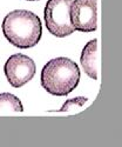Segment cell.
<instances>
[{
    "mask_svg": "<svg viewBox=\"0 0 122 147\" xmlns=\"http://www.w3.org/2000/svg\"><path fill=\"white\" fill-rule=\"evenodd\" d=\"M4 72L8 82L13 87L19 88L33 79L35 74V64L29 57L17 53L7 59Z\"/></svg>",
    "mask_w": 122,
    "mask_h": 147,
    "instance_id": "4",
    "label": "cell"
},
{
    "mask_svg": "<svg viewBox=\"0 0 122 147\" xmlns=\"http://www.w3.org/2000/svg\"><path fill=\"white\" fill-rule=\"evenodd\" d=\"M88 101L87 98L84 96H78V98H74V99H70V100H67L64 106L59 109V112H69V111H73L74 108H79L81 106H83Z\"/></svg>",
    "mask_w": 122,
    "mask_h": 147,
    "instance_id": "8",
    "label": "cell"
},
{
    "mask_svg": "<svg viewBox=\"0 0 122 147\" xmlns=\"http://www.w3.org/2000/svg\"><path fill=\"white\" fill-rule=\"evenodd\" d=\"M81 73L75 61L68 58L50 60L41 71V85L52 95L66 96L80 82Z\"/></svg>",
    "mask_w": 122,
    "mask_h": 147,
    "instance_id": "2",
    "label": "cell"
},
{
    "mask_svg": "<svg viewBox=\"0 0 122 147\" xmlns=\"http://www.w3.org/2000/svg\"><path fill=\"white\" fill-rule=\"evenodd\" d=\"M23 112V106L18 96L12 93L0 94V113Z\"/></svg>",
    "mask_w": 122,
    "mask_h": 147,
    "instance_id": "7",
    "label": "cell"
},
{
    "mask_svg": "<svg viewBox=\"0 0 122 147\" xmlns=\"http://www.w3.org/2000/svg\"><path fill=\"white\" fill-rule=\"evenodd\" d=\"M81 66L89 78L97 79V40L93 39L86 44L81 53Z\"/></svg>",
    "mask_w": 122,
    "mask_h": 147,
    "instance_id": "6",
    "label": "cell"
},
{
    "mask_svg": "<svg viewBox=\"0 0 122 147\" xmlns=\"http://www.w3.org/2000/svg\"><path fill=\"white\" fill-rule=\"evenodd\" d=\"M73 0H48L44 19L47 30L58 38H65L75 31L70 21V4Z\"/></svg>",
    "mask_w": 122,
    "mask_h": 147,
    "instance_id": "3",
    "label": "cell"
},
{
    "mask_svg": "<svg viewBox=\"0 0 122 147\" xmlns=\"http://www.w3.org/2000/svg\"><path fill=\"white\" fill-rule=\"evenodd\" d=\"M70 21L75 31L94 32L97 27V0H74L70 4Z\"/></svg>",
    "mask_w": 122,
    "mask_h": 147,
    "instance_id": "5",
    "label": "cell"
},
{
    "mask_svg": "<svg viewBox=\"0 0 122 147\" xmlns=\"http://www.w3.org/2000/svg\"><path fill=\"white\" fill-rule=\"evenodd\" d=\"M27 1H39V0H27Z\"/></svg>",
    "mask_w": 122,
    "mask_h": 147,
    "instance_id": "9",
    "label": "cell"
},
{
    "mask_svg": "<svg viewBox=\"0 0 122 147\" xmlns=\"http://www.w3.org/2000/svg\"><path fill=\"white\" fill-rule=\"evenodd\" d=\"M3 33L15 47L31 48L41 40L42 25L40 18L33 12L17 9L4 18Z\"/></svg>",
    "mask_w": 122,
    "mask_h": 147,
    "instance_id": "1",
    "label": "cell"
}]
</instances>
